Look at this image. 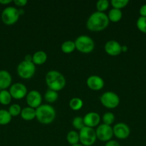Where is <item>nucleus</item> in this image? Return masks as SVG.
<instances>
[{
  "mask_svg": "<svg viewBox=\"0 0 146 146\" xmlns=\"http://www.w3.org/2000/svg\"><path fill=\"white\" fill-rule=\"evenodd\" d=\"M108 17L104 12L95 11L89 17L87 21V27L92 31H100L109 25Z\"/></svg>",
  "mask_w": 146,
  "mask_h": 146,
  "instance_id": "nucleus-1",
  "label": "nucleus"
},
{
  "mask_svg": "<svg viewBox=\"0 0 146 146\" xmlns=\"http://www.w3.org/2000/svg\"><path fill=\"white\" fill-rule=\"evenodd\" d=\"M45 80L49 89L54 91L63 89L66 85V80L63 74L55 70L48 71L46 74Z\"/></svg>",
  "mask_w": 146,
  "mask_h": 146,
  "instance_id": "nucleus-2",
  "label": "nucleus"
},
{
  "mask_svg": "<svg viewBox=\"0 0 146 146\" xmlns=\"http://www.w3.org/2000/svg\"><path fill=\"white\" fill-rule=\"evenodd\" d=\"M56 111L52 106L43 104L36 108V118L42 124H50L54 121Z\"/></svg>",
  "mask_w": 146,
  "mask_h": 146,
  "instance_id": "nucleus-3",
  "label": "nucleus"
},
{
  "mask_svg": "<svg viewBox=\"0 0 146 146\" xmlns=\"http://www.w3.org/2000/svg\"><path fill=\"white\" fill-rule=\"evenodd\" d=\"M75 47L80 52L83 54L91 53L94 48V42L92 38L86 35H81L74 41Z\"/></svg>",
  "mask_w": 146,
  "mask_h": 146,
  "instance_id": "nucleus-4",
  "label": "nucleus"
},
{
  "mask_svg": "<svg viewBox=\"0 0 146 146\" xmlns=\"http://www.w3.org/2000/svg\"><path fill=\"white\" fill-rule=\"evenodd\" d=\"M80 142L84 146H92L97 140L96 132L93 128L84 126L80 131Z\"/></svg>",
  "mask_w": 146,
  "mask_h": 146,
  "instance_id": "nucleus-5",
  "label": "nucleus"
},
{
  "mask_svg": "<svg viewBox=\"0 0 146 146\" xmlns=\"http://www.w3.org/2000/svg\"><path fill=\"white\" fill-rule=\"evenodd\" d=\"M35 64L32 61H22L17 66V74L24 79L31 78L35 73Z\"/></svg>",
  "mask_w": 146,
  "mask_h": 146,
  "instance_id": "nucleus-6",
  "label": "nucleus"
},
{
  "mask_svg": "<svg viewBox=\"0 0 146 146\" xmlns=\"http://www.w3.org/2000/svg\"><path fill=\"white\" fill-rule=\"evenodd\" d=\"M19 9L14 7H7L1 13V20L7 25H13L19 18Z\"/></svg>",
  "mask_w": 146,
  "mask_h": 146,
  "instance_id": "nucleus-7",
  "label": "nucleus"
},
{
  "mask_svg": "<svg viewBox=\"0 0 146 146\" xmlns=\"http://www.w3.org/2000/svg\"><path fill=\"white\" fill-rule=\"evenodd\" d=\"M100 102L107 108H115L120 104V98L115 93L107 91L100 96Z\"/></svg>",
  "mask_w": 146,
  "mask_h": 146,
  "instance_id": "nucleus-8",
  "label": "nucleus"
},
{
  "mask_svg": "<svg viewBox=\"0 0 146 146\" xmlns=\"http://www.w3.org/2000/svg\"><path fill=\"white\" fill-rule=\"evenodd\" d=\"M97 138L101 141L107 142L110 141L113 136V128L110 125L106 124H101L99 125L96 130Z\"/></svg>",
  "mask_w": 146,
  "mask_h": 146,
  "instance_id": "nucleus-9",
  "label": "nucleus"
},
{
  "mask_svg": "<svg viewBox=\"0 0 146 146\" xmlns=\"http://www.w3.org/2000/svg\"><path fill=\"white\" fill-rule=\"evenodd\" d=\"M9 93L14 99L19 100L24 98L27 95V87L21 83H16L11 86Z\"/></svg>",
  "mask_w": 146,
  "mask_h": 146,
  "instance_id": "nucleus-10",
  "label": "nucleus"
},
{
  "mask_svg": "<svg viewBox=\"0 0 146 146\" xmlns=\"http://www.w3.org/2000/svg\"><path fill=\"white\" fill-rule=\"evenodd\" d=\"M26 101L29 106L32 108H37L42 105V98L39 91L36 90H32L27 93L26 96Z\"/></svg>",
  "mask_w": 146,
  "mask_h": 146,
  "instance_id": "nucleus-11",
  "label": "nucleus"
},
{
  "mask_svg": "<svg viewBox=\"0 0 146 146\" xmlns=\"http://www.w3.org/2000/svg\"><path fill=\"white\" fill-rule=\"evenodd\" d=\"M113 134L118 139H126L130 134V129L127 124L119 123L113 127Z\"/></svg>",
  "mask_w": 146,
  "mask_h": 146,
  "instance_id": "nucleus-12",
  "label": "nucleus"
},
{
  "mask_svg": "<svg viewBox=\"0 0 146 146\" xmlns=\"http://www.w3.org/2000/svg\"><path fill=\"white\" fill-rule=\"evenodd\" d=\"M122 46L115 40H110L104 45V51L110 56H117L122 53Z\"/></svg>",
  "mask_w": 146,
  "mask_h": 146,
  "instance_id": "nucleus-13",
  "label": "nucleus"
},
{
  "mask_svg": "<svg viewBox=\"0 0 146 146\" xmlns=\"http://www.w3.org/2000/svg\"><path fill=\"white\" fill-rule=\"evenodd\" d=\"M87 85L93 91H99L104 87V80L100 76L96 75L90 76L87 79Z\"/></svg>",
  "mask_w": 146,
  "mask_h": 146,
  "instance_id": "nucleus-14",
  "label": "nucleus"
},
{
  "mask_svg": "<svg viewBox=\"0 0 146 146\" xmlns=\"http://www.w3.org/2000/svg\"><path fill=\"white\" fill-rule=\"evenodd\" d=\"M84 120V125L87 127L93 128L98 125L100 121V116L97 113L90 112L87 113L84 117L83 118Z\"/></svg>",
  "mask_w": 146,
  "mask_h": 146,
  "instance_id": "nucleus-15",
  "label": "nucleus"
},
{
  "mask_svg": "<svg viewBox=\"0 0 146 146\" xmlns=\"http://www.w3.org/2000/svg\"><path fill=\"white\" fill-rule=\"evenodd\" d=\"M11 84V76L8 71H0V91L6 90Z\"/></svg>",
  "mask_w": 146,
  "mask_h": 146,
  "instance_id": "nucleus-16",
  "label": "nucleus"
},
{
  "mask_svg": "<svg viewBox=\"0 0 146 146\" xmlns=\"http://www.w3.org/2000/svg\"><path fill=\"white\" fill-rule=\"evenodd\" d=\"M21 117L24 121H31L36 118V109L31 107H25L21 111Z\"/></svg>",
  "mask_w": 146,
  "mask_h": 146,
  "instance_id": "nucleus-17",
  "label": "nucleus"
},
{
  "mask_svg": "<svg viewBox=\"0 0 146 146\" xmlns=\"http://www.w3.org/2000/svg\"><path fill=\"white\" fill-rule=\"evenodd\" d=\"M47 59V54L43 51H37L32 56V62L36 65H42L44 64Z\"/></svg>",
  "mask_w": 146,
  "mask_h": 146,
  "instance_id": "nucleus-18",
  "label": "nucleus"
},
{
  "mask_svg": "<svg viewBox=\"0 0 146 146\" xmlns=\"http://www.w3.org/2000/svg\"><path fill=\"white\" fill-rule=\"evenodd\" d=\"M107 17H108L110 21H113V22H117V21H119L122 19L123 13H122L120 9L113 8L109 11Z\"/></svg>",
  "mask_w": 146,
  "mask_h": 146,
  "instance_id": "nucleus-19",
  "label": "nucleus"
},
{
  "mask_svg": "<svg viewBox=\"0 0 146 146\" xmlns=\"http://www.w3.org/2000/svg\"><path fill=\"white\" fill-rule=\"evenodd\" d=\"M67 141L71 145L78 144L80 142V135L77 131H70L67 135Z\"/></svg>",
  "mask_w": 146,
  "mask_h": 146,
  "instance_id": "nucleus-20",
  "label": "nucleus"
},
{
  "mask_svg": "<svg viewBox=\"0 0 146 146\" xmlns=\"http://www.w3.org/2000/svg\"><path fill=\"white\" fill-rule=\"evenodd\" d=\"M11 98L12 97H11L9 91H7V90L0 91V104L4 106L9 105L11 103Z\"/></svg>",
  "mask_w": 146,
  "mask_h": 146,
  "instance_id": "nucleus-21",
  "label": "nucleus"
},
{
  "mask_svg": "<svg viewBox=\"0 0 146 146\" xmlns=\"http://www.w3.org/2000/svg\"><path fill=\"white\" fill-rule=\"evenodd\" d=\"M75 48L76 47L74 41H71V40L64 41L61 46L62 51L64 53H65V54H70V53L73 52Z\"/></svg>",
  "mask_w": 146,
  "mask_h": 146,
  "instance_id": "nucleus-22",
  "label": "nucleus"
},
{
  "mask_svg": "<svg viewBox=\"0 0 146 146\" xmlns=\"http://www.w3.org/2000/svg\"><path fill=\"white\" fill-rule=\"evenodd\" d=\"M11 121V115L7 110H0V125H7Z\"/></svg>",
  "mask_w": 146,
  "mask_h": 146,
  "instance_id": "nucleus-23",
  "label": "nucleus"
},
{
  "mask_svg": "<svg viewBox=\"0 0 146 146\" xmlns=\"http://www.w3.org/2000/svg\"><path fill=\"white\" fill-rule=\"evenodd\" d=\"M58 98V94L57 91L48 89L44 94V99L48 103H54Z\"/></svg>",
  "mask_w": 146,
  "mask_h": 146,
  "instance_id": "nucleus-24",
  "label": "nucleus"
},
{
  "mask_svg": "<svg viewBox=\"0 0 146 146\" xmlns=\"http://www.w3.org/2000/svg\"><path fill=\"white\" fill-rule=\"evenodd\" d=\"M70 107L73 111H79L83 106V102L80 98L75 97L70 101Z\"/></svg>",
  "mask_w": 146,
  "mask_h": 146,
  "instance_id": "nucleus-25",
  "label": "nucleus"
},
{
  "mask_svg": "<svg viewBox=\"0 0 146 146\" xmlns=\"http://www.w3.org/2000/svg\"><path fill=\"white\" fill-rule=\"evenodd\" d=\"M9 113H10V115H11V117H15L17 115H20L21 114V108L19 104H12L11 106H10V107L9 108L8 110Z\"/></svg>",
  "mask_w": 146,
  "mask_h": 146,
  "instance_id": "nucleus-26",
  "label": "nucleus"
},
{
  "mask_svg": "<svg viewBox=\"0 0 146 146\" xmlns=\"http://www.w3.org/2000/svg\"><path fill=\"white\" fill-rule=\"evenodd\" d=\"M72 123L73 127H74L75 129L77 130H81L84 128L85 125H84V120H83V118L80 116L75 117L74 119L72 120Z\"/></svg>",
  "mask_w": 146,
  "mask_h": 146,
  "instance_id": "nucleus-27",
  "label": "nucleus"
},
{
  "mask_svg": "<svg viewBox=\"0 0 146 146\" xmlns=\"http://www.w3.org/2000/svg\"><path fill=\"white\" fill-rule=\"evenodd\" d=\"M115 119V115L111 112L105 113L102 116V121L104 123V124H106V125H112L114 123Z\"/></svg>",
  "mask_w": 146,
  "mask_h": 146,
  "instance_id": "nucleus-28",
  "label": "nucleus"
},
{
  "mask_svg": "<svg viewBox=\"0 0 146 146\" xmlns=\"http://www.w3.org/2000/svg\"><path fill=\"white\" fill-rule=\"evenodd\" d=\"M137 29L141 32L146 34V17H140L137 20L136 22Z\"/></svg>",
  "mask_w": 146,
  "mask_h": 146,
  "instance_id": "nucleus-29",
  "label": "nucleus"
},
{
  "mask_svg": "<svg viewBox=\"0 0 146 146\" xmlns=\"http://www.w3.org/2000/svg\"><path fill=\"white\" fill-rule=\"evenodd\" d=\"M129 3L128 0H111V4L113 8L121 9L124 8Z\"/></svg>",
  "mask_w": 146,
  "mask_h": 146,
  "instance_id": "nucleus-30",
  "label": "nucleus"
},
{
  "mask_svg": "<svg viewBox=\"0 0 146 146\" xmlns=\"http://www.w3.org/2000/svg\"><path fill=\"white\" fill-rule=\"evenodd\" d=\"M96 7H97V11L103 12L107 10L109 7V1L107 0H99L96 3Z\"/></svg>",
  "mask_w": 146,
  "mask_h": 146,
  "instance_id": "nucleus-31",
  "label": "nucleus"
},
{
  "mask_svg": "<svg viewBox=\"0 0 146 146\" xmlns=\"http://www.w3.org/2000/svg\"><path fill=\"white\" fill-rule=\"evenodd\" d=\"M14 3L18 7H24L27 4V0H14Z\"/></svg>",
  "mask_w": 146,
  "mask_h": 146,
  "instance_id": "nucleus-32",
  "label": "nucleus"
},
{
  "mask_svg": "<svg viewBox=\"0 0 146 146\" xmlns=\"http://www.w3.org/2000/svg\"><path fill=\"white\" fill-rule=\"evenodd\" d=\"M139 13L140 14V17H146V4H143L139 10Z\"/></svg>",
  "mask_w": 146,
  "mask_h": 146,
  "instance_id": "nucleus-33",
  "label": "nucleus"
},
{
  "mask_svg": "<svg viewBox=\"0 0 146 146\" xmlns=\"http://www.w3.org/2000/svg\"><path fill=\"white\" fill-rule=\"evenodd\" d=\"M104 146H120V145L116 141H112V140H110V141H107L106 143Z\"/></svg>",
  "mask_w": 146,
  "mask_h": 146,
  "instance_id": "nucleus-34",
  "label": "nucleus"
},
{
  "mask_svg": "<svg viewBox=\"0 0 146 146\" xmlns=\"http://www.w3.org/2000/svg\"><path fill=\"white\" fill-rule=\"evenodd\" d=\"M24 61H32V56L30 55V54H27L24 57Z\"/></svg>",
  "mask_w": 146,
  "mask_h": 146,
  "instance_id": "nucleus-35",
  "label": "nucleus"
},
{
  "mask_svg": "<svg viewBox=\"0 0 146 146\" xmlns=\"http://www.w3.org/2000/svg\"><path fill=\"white\" fill-rule=\"evenodd\" d=\"M11 0H0V4H8L9 3H11Z\"/></svg>",
  "mask_w": 146,
  "mask_h": 146,
  "instance_id": "nucleus-36",
  "label": "nucleus"
},
{
  "mask_svg": "<svg viewBox=\"0 0 146 146\" xmlns=\"http://www.w3.org/2000/svg\"><path fill=\"white\" fill-rule=\"evenodd\" d=\"M121 50H122V52H126V51H127V50H128V48H127V46L125 45L122 46Z\"/></svg>",
  "mask_w": 146,
  "mask_h": 146,
  "instance_id": "nucleus-37",
  "label": "nucleus"
},
{
  "mask_svg": "<svg viewBox=\"0 0 146 146\" xmlns=\"http://www.w3.org/2000/svg\"><path fill=\"white\" fill-rule=\"evenodd\" d=\"M19 15H22V14H24V10L20 9H19Z\"/></svg>",
  "mask_w": 146,
  "mask_h": 146,
  "instance_id": "nucleus-38",
  "label": "nucleus"
},
{
  "mask_svg": "<svg viewBox=\"0 0 146 146\" xmlns=\"http://www.w3.org/2000/svg\"><path fill=\"white\" fill-rule=\"evenodd\" d=\"M71 146H84V145H82V144L78 143V144H76V145H71Z\"/></svg>",
  "mask_w": 146,
  "mask_h": 146,
  "instance_id": "nucleus-39",
  "label": "nucleus"
}]
</instances>
